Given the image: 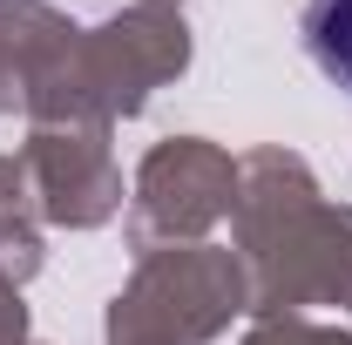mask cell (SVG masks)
Here are the masks:
<instances>
[{
  "label": "cell",
  "instance_id": "6da1fadb",
  "mask_svg": "<svg viewBox=\"0 0 352 345\" xmlns=\"http://www.w3.org/2000/svg\"><path fill=\"white\" fill-rule=\"evenodd\" d=\"M305 47L339 88H352V0H311L305 7Z\"/></svg>",
  "mask_w": 352,
  "mask_h": 345
}]
</instances>
